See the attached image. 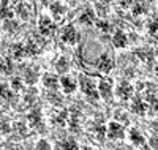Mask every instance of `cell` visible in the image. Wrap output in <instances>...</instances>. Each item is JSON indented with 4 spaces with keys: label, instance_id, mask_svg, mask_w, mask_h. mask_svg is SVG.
<instances>
[{
    "label": "cell",
    "instance_id": "6da1fadb",
    "mask_svg": "<svg viewBox=\"0 0 158 150\" xmlns=\"http://www.w3.org/2000/svg\"><path fill=\"white\" fill-rule=\"evenodd\" d=\"M79 87H81V90L87 95L89 98H92V100H97V98L100 97V95H98V89H97V84H95L89 76H84V74L79 76Z\"/></svg>",
    "mask_w": 158,
    "mask_h": 150
},
{
    "label": "cell",
    "instance_id": "7a4b0ae2",
    "mask_svg": "<svg viewBox=\"0 0 158 150\" xmlns=\"http://www.w3.org/2000/svg\"><path fill=\"white\" fill-rule=\"evenodd\" d=\"M133 85L131 84H128L127 81H122L120 84L117 85V89H115V93H117V97L118 98H122V100H128V98H131L133 97Z\"/></svg>",
    "mask_w": 158,
    "mask_h": 150
},
{
    "label": "cell",
    "instance_id": "3957f363",
    "mask_svg": "<svg viewBox=\"0 0 158 150\" xmlns=\"http://www.w3.org/2000/svg\"><path fill=\"white\" fill-rule=\"evenodd\" d=\"M38 27H40V32H41L43 35H52L56 32V24L52 22L48 16H41V18H40Z\"/></svg>",
    "mask_w": 158,
    "mask_h": 150
},
{
    "label": "cell",
    "instance_id": "277c9868",
    "mask_svg": "<svg viewBox=\"0 0 158 150\" xmlns=\"http://www.w3.org/2000/svg\"><path fill=\"white\" fill-rule=\"evenodd\" d=\"M108 136L111 139H122L125 136V131H123V127L118 123V122H111L108 130H106Z\"/></svg>",
    "mask_w": 158,
    "mask_h": 150
},
{
    "label": "cell",
    "instance_id": "5b68a950",
    "mask_svg": "<svg viewBox=\"0 0 158 150\" xmlns=\"http://www.w3.org/2000/svg\"><path fill=\"white\" fill-rule=\"evenodd\" d=\"M62 40L65 43H68V44H74L79 40V35H77V32H76V29L73 25H67L62 30Z\"/></svg>",
    "mask_w": 158,
    "mask_h": 150
},
{
    "label": "cell",
    "instance_id": "8992f818",
    "mask_svg": "<svg viewBox=\"0 0 158 150\" xmlns=\"http://www.w3.org/2000/svg\"><path fill=\"white\" fill-rule=\"evenodd\" d=\"M97 66H98V70H100V71H103V73H109L112 68H114V62H112V59L108 56V54H103V56L98 59Z\"/></svg>",
    "mask_w": 158,
    "mask_h": 150
},
{
    "label": "cell",
    "instance_id": "52a82bcc",
    "mask_svg": "<svg viewBox=\"0 0 158 150\" xmlns=\"http://www.w3.org/2000/svg\"><path fill=\"white\" fill-rule=\"evenodd\" d=\"M147 109H149L147 103L144 101L142 98H139V97H136L133 101H131V111H133L135 114H138V115H144Z\"/></svg>",
    "mask_w": 158,
    "mask_h": 150
},
{
    "label": "cell",
    "instance_id": "ba28073f",
    "mask_svg": "<svg viewBox=\"0 0 158 150\" xmlns=\"http://www.w3.org/2000/svg\"><path fill=\"white\" fill-rule=\"evenodd\" d=\"M98 95L101 98H104V100H109L112 97V85H111V82H108V81H101V82L98 84Z\"/></svg>",
    "mask_w": 158,
    "mask_h": 150
},
{
    "label": "cell",
    "instance_id": "9c48e42d",
    "mask_svg": "<svg viewBox=\"0 0 158 150\" xmlns=\"http://www.w3.org/2000/svg\"><path fill=\"white\" fill-rule=\"evenodd\" d=\"M60 85H62L65 93H73L76 90V87H77V84L74 82V79L71 76H63L60 79Z\"/></svg>",
    "mask_w": 158,
    "mask_h": 150
},
{
    "label": "cell",
    "instance_id": "30bf717a",
    "mask_svg": "<svg viewBox=\"0 0 158 150\" xmlns=\"http://www.w3.org/2000/svg\"><path fill=\"white\" fill-rule=\"evenodd\" d=\"M128 43V40H127V35L122 32V30H117L112 36V44L115 48H125Z\"/></svg>",
    "mask_w": 158,
    "mask_h": 150
},
{
    "label": "cell",
    "instance_id": "8fae6325",
    "mask_svg": "<svg viewBox=\"0 0 158 150\" xmlns=\"http://www.w3.org/2000/svg\"><path fill=\"white\" fill-rule=\"evenodd\" d=\"M43 82H44V87L49 89V90H57L59 89V84H60V81L56 77V76H51V74H46L43 77Z\"/></svg>",
    "mask_w": 158,
    "mask_h": 150
},
{
    "label": "cell",
    "instance_id": "7c38bea8",
    "mask_svg": "<svg viewBox=\"0 0 158 150\" xmlns=\"http://www.w3.org/2000/svg\"><path fill=\"white\" fill-rule=\"evenodd\" d=\"M79 22L82 25H92L95 22V13L94 10H87L85 13H82L81 16H79Z\"/></svg>",
    "mask_w": 158,
    "mask_h": 150
},
{
    "label": "cell",
    "instance_id": "4fadbf2b",
    "mask_svg": "<svg viewBox=\"0 0 158 150\" xmlns=\"http://www.w3.org/2000/svg\"><path fill=\"white\" fill-rule=\"evenodd\" d=\"M49 10L52 11V15H54L57 19H60V18H62V15H63L65 11H67L65 5H63V3H60V2H52V3L49 5Z\"/></svg>",
    "mask_w": 158,
    "mask_h": 150
},
{
    "label": "cell",
    "instance_id": "5bb4252c",
    "mask_svg": "<svg viewBox=\"0 0 158 150\" xmlns=\"http://www.w3.org/2000/svg\"><path fill=\"white\" fill-rule=\"evenodd\" d=\"M29 122L32 127H41V112L38 111V109H33V111L29 114Z\"/></svg>",
    "mask_w": 158,
    "mask_h": 150
},
{
    "label": "cell",
    "instance_id": "9a60e30c",
    "mask_svg": "<svg viewBox=\"0 0 158 150\" xmlns=\"http://www.w3.org/2000/svg\"><path fill=\"white\" fill-rule=\"evenodd\" d=\"M130 141L133 142L135 145H142L144 142H146V139H144V136L138 131V130H130Z\"/></svg>",
    "mask_w": 158,
    "mask_h": 150
},
{
    "label": "cell",
    "instance_id": "2e32d148",
    "mask_svg": "<svg viewBox=\"0 0 158 150\" xmlns=\"http://www.w3.org/2000/svg\"><path fill=\"white\" fill-rule=\"evenodd\" d=\"M13 15H15V13L10 10V6H8V0H3V2L0 3V16L5 18V19H11Z\"/></svg>",
    "mask_w": 158,
    "mask_h": 150
},
{
    "label": "cell",
    "instance_id": "e0dca14e",
    "mask_svg": "<svg viewBox=\"0 0 158 150\" xmlns=\"http://www.w3.org/2000/svg\"><path fill=\"white\" fill-rule=\"evenodd\" d=\"M136 56L142 60H146V62H152L153 59V51L152 49H138L136 51Z\"/></svg>",
    "mask_w": 158,
    "mask_h": 150
},
{
    "label": "cell",
    "instance_id": "ac0fdd59",
    "mask_svg": "<svg viewBox=\"0 0 158 150\" xmlns=\"http://www.w3.org/2000/svg\"><path fill=\"white\" fill-rule=\"evenodd\" d=\"M11 54H13V57L21 60L24 56H25V51H24V46L22 44H13L11 48Z\"/></svg>",
    "mask_w": 158,
    "mask_h": 150
},
{
    "label": "cell",
    "instance_id": "d6986e66",
    "mask_svg": "<svg viewBox=\"0 0 158 150\" xmlns=\"http://www.w3.org/2000/svg\"><path fill=\"white\" fill-rule=\"evenodd\" d=\"M68 68H70V63H68V59H65V57L59 59V62L56 63V70L59 73H67Z\"/></svg>",
    "mask_w": 158,
    "mask_h": 150
},
{
    "label": "cell",
    "instance_id": "ffe728a7",
    "mask_svg": "<svg viewBox=\"0 0 158 150\" xmlns=\"http://www.w3.org/2000/svg\"><path fill=\"white\" fill-rule=\"evenodd\" d=\"M60 150H79V145L74 139H67L60 145Z\"/></svg>",
    "mask_w": 158,
    "mask_h": 150
},
{
    "label": "cell",
    "instance_id": "44dd1931",
    "mask_svg": "<svg viewBox=\"0 0 158 150\" xmlns=\"http://www.w3.org/2000/svg\"><path fill=\"white\" fill-rule=\"evenodd\" d=\"M24 51H25V56H35V54H38V46L30 40V41L24 46Z\"/></svg>",
    "mask_w": 158,
    "mask_h": 150
},
{
    "label": "cell",
    "instance_id": "7402d4cb",
    "mask_svg": "<svg viewBox=\"0 0 158 150\" xmlns=\"http://www.w3.org/2000/svg\"><path fill=\"white\" fill-rule=\"evenodd\" d=\"M147 107L152 109V112L158 111V100L155 98V95H152V93L147 95Z\"/></svg>",
    "mask_w": 158,
    "mask_h": 150
},
{
    "label": "cell",
    "instance_id": "603a6c76",
    "mask_svg": "<svg viewBox=\"0 0 158 150\" xmlns=\"http://www.w3.org/2000/svg\"><path fill=\"white\" fill-rule=\"evenodd\" d=\"M11 62L8 59H0V71L3 73H11Z\"/></svg>",
    "mask_w": 158,
    "mask_h": 150
},
{
    "label": "cell",
    "instance_id": "cb8c5ba5",
    "mask_svg": "<svg viewBox=\"0 0 158 150\" xmlns=\"http://www.w3.org/2000/svg\"><path fill=\"white\" fill-rule=\"evenodd\" d=\"M16 13L22 18V19H27L29 18V10H27V6H25L24 3H21V5H18V8H16Z\"/></svg>",
    "mask_w": 158,
    "mask_h": 150
},
{
    "label": "cell",
    "instance_id": "d4e9b609",
    "mask_svg": "<svg viewBox=\"0 0 158 150\" xmlns=\"http://www.w3.org/2000/svg\"><path fill=\"white\" fill-rule=\"evenodd\" d=\"M10 123L6 119H0V134H8L10 133Z\"/></svg>",
    "mask_w": 158,
    "mask_h": 150
},
{
    "label": "cell",
    "instance_id": "484cf974",
    "mask_svg": "<svg viewBox=\"0 0 158 150\" xmlns=\"http://www.w3.org/2000/svg\"><path fill=\"white\" fill-rule=\"evenodd\" d=\"M15 131H16L19 136H25V133H27L25 123H22V122H16V123H15Z\"/></svg>",
    "mask_w": 158,
    "mask_h": 150
},
{
    "label": "cell",
    "instance_id": "4316f807",
    "mask_svg": "<svg viewBox=\"0 0 158 150\" xmlns=\"http://www.w3.org/2000/svg\"><path fill=\"white\" fill-rule=\"evenodd\" d=\"M35 150H52V148H51V144H49L46 139H40V141L36 142Z\"/></svg>",
    "mask_w": 158,
    "mask_h": 150
},
{
    "label": "cell",
    "instance_id": "83f0119b",
    "mask_svg": "<svg viewBox=\"0 0 158 150\" xmlns=\"http://www.w3.org/2000/svg\"><path fill=\"white\" fill-rule=\"evenodd\" d=\"M95 24L101 32H109V29H111L109 22H106V21H95Z\"/></svg>",
    "mask_w": 158,
    "mask_h": 150
},
{
    "label": "cell",
    "instance_id": "f1b7e54d",
    "mask_svg": "<svg viewBox=\"0 0 158 150\" xmlns=\"http://www.w3.org/2000/svg\"><path fill=\"white\" fill-rule=\"evenodd\" d=\"M142 13H146V8H144V5H142L141 2L135 3V6H133V15H135V16H139V15H142Z\"/></svg>",
    "mask_w": 158,
    "mask_h": 150
},
{
    "label": "cell",
    "instance_id": "f546056e",
    "mask_svg": "<svg viewBox=\"0 0 158 150\" xmlns=\"http://www.w3.org/2000/svg\"><path fill=\"white\" fill-rule=\"evenodd\" d=\"M67 115H68V111H62L57 117H56V123L59 125H63L65 122H67Z\"/></svg>",
    "mask_w": 158,
    "mask_h": 150
},
{
    "label": "cell",
    "instance_id": "4dcf8cb0",
    "mask_svg": "<svg viewBox=\"0 0 158 150\" xmlns=\"http://www.w3.org/2000/svg\"><path fill=\"white\" fill-rule=\"evenodd\" d=\"M36 79H38V74L36 73L27 71V74H25V81H27V84H35Z\"/></svg>",
    "mask_w": 158,
    "mask_h": 150
},
{
    "label": "cell",
    "instance_id": "1f68e13d",
    "mask_svg": "<svg viewBox=\"0 0 158 150\" xmlns=\"http://www.w3.org/2000/svg\"><path fill=\"white\" fill-rule=\"evenodd\" d=\"M0 97H2V98H10V97H11V93H10V89H8V85H5V84H2V85H0Z\"/></svg>",
    "mask_w": 158,
    "mask_h": 150
},
{
    "label": "cell",
    "instance_id": "d6a6232c",
    "mask_svg": "<svg viewBox=\"0 0 158 150\" xmlns=\"http://www.w3.org/2000/svg\"><path fill=\"white\" fill-rule=\"evenodd\" d=\"M149 32H150V33H156V32H158V19H153V21L149 24Z\"/></svg>",
    "mask_w": 158,
    "mask_h": 150
},
{
    "label": "cell",
    "instance_id": "836d02e7",
    "mask_svg": "<svg viewBox=\"0 0 158 150\" xmlns=\"http://www.w3.org/2000/svg\"><path fill=\"white\" fill-rule=\"evenodd\" d=\"M11 87L15 89V90H21V89H22L21 79H18V77H16V79H13V81H11Z\"/></svg>",
    "mask_w": 158,
    "mask_h": 150
},
{
    "label": "cell",
    "instance_id": "e575fe53",
    "mask_svg": "<svg viewBox=\"0 0 158 150\" xmlns=\"http://www.w3.org/2000/svg\"><path fill=\"white\" fill-rule=\"evenodd\" d=\"M16 27H18V24H16L15 21H11V19L6 21V24H5V29H6V30H15Z\"/></svg>",
    "mask_w": 158,
    "mask_h": 150
},
{
    "label": "cell",
    "instance_id": "d590c367",
    "mask_svg": "<svg viewBox=\"0 0 158 150\" xmlns=\"http://www.w3.org/2000/svg\"><path fill=\"white\" fill-rule=\"evenodd\" d=\"M149 144H150L152 148H158V136H152L149 139Z\"/></svg>",
    "mask_w": 158,
    "mask_h": 150
},
{
    "label": "cell",
    "instance_id": "8d00e7d4",
    "mask_svg": "<svg viewBox=\"0 0 158 150\" xmlns=\"http://www.w3.org/2000/svg\"><path fill=\"white\" fill-rule=\"evenodd\" d=\"M131 3H133V0H118V5L122 8H128V6H131Z\"/></svg>",
    "mask_w": 158,
    "mask_h": 150
},
{
    "label": "cell",
    "instance_id": "74e56055",
    "mask_svg": "<svg viewBox=\"0 0 158 150\" xmlns=\"http://www.w3.org/2000/svg\"><path fill=\"white\" fill-rule=\"evenodd\" d=\"M117 119H123V120L127 122V115H125V114H122V112H117Z\"/></svg>",
    "mask_w": 158,
    "mask_h": 150
},
{
    "label": "cell",
    "instance_id": "f35d334b",
    "mask_svg": "<svg viewBox=\"0 0 158 150\" xmlns=\"http://www.w3.org/2000/svg\"><path fill=\"white\" fill-rule=\"evenodd\" d=\"M103 3H109V2H112V0H101Z\"/></svg>",
    "mask_w": 158,
    "mask_h": 150
},
{
    "label": "cell",
    "instance_id": "ab89813d",
    "mask_svg": "<svg viewBox=\"0 0 158 150\" xmlns=\"http://www.w3.org/2000/svg\"><path fill=\"white\" fill-rule=\"evenodd\" d=\"M82 150H94V148H92V147H84Z\"/></svg>",
    "mask_w": 158,
    "mask_h": 150
},
{
    "label": "cell",
    "instance_id": "60d3db41",
    "mask_svg": "<svg viewBox=\"0 0 158 150\" xmlns=\"http://www.w3.org/2000/svg\"><path fill=\"white\" fill-rule=\"evenodd\" d=\"M13 150H22L21 147H15V148H13Z\"/></svg>",
    "mask_w": 158,
    "mask_h": 150
},
{
    "label": "cell",
    "instance_id": "b9f144b4",
    "mask_svg": "<svg viewBox=\"0 0 158 150\" xmlns=\"http://www.w3.org/2000/svg\"><path fill=\"white\" fill-rule=\"evenodd\" d=\"M51 2V0H43V3H49Z\"/></svg>",
    "mask_w": 158,
    "mask_h": 150
},
{
    "label": "cell",
    "instance_id": "7bdbcfd3",
    "mask_svg": "<svg viewBox=\"0 0 158 150\" xmlns=\"http://www.w3.org/2000/svg\"><path fill=\"white\" fill-rule=\"evenodd\" d=\"M11 2H19V0H11Z\"/></svg>",
    "mask_w": 158,
    "mask_h": 150
},
{
    "label": "cell",
    "instance_id": "ee69618b",
    "mask_svg": "<svg viewBox=\"0 0 158 150\" xmlns=\"http://www.w3.org/2000/svg\"><path fill=\"white\" fill-rule=\"evenodd\" d=\"M156 41H158V35H156Z\"/></svg>",
    "mask_w": 158,
    "mask_h": 150
},
{
    "label": "cell",
    "instance_id": "f6af8a7d",
    "mask_svg": "<svg viewBox=\"0 0 158 150\" xmlns=\"http://www.w3.org/2000/svg\"><path fill=\"white\" fill-rule=\"evenodd\" d=\"M150 2H153V0H150Z\"/></svg>",
    "mask_w": 158,
    "mask_h": 150
},
{
    "label": "cell",
    "instance_id": "bcb514c9",
    "mask_svg": "<svg viewBox=\"0 0 158 150\" xmlns=\"http://www.w3.org/2000/svg\"><path fill=\"white\" fill-rule=\"evenodd\" d=\"M0 150H3V148H0Z\"/></svg>",
    "mask_w": 158,
    "mask_h": 150
}]
</instances>
